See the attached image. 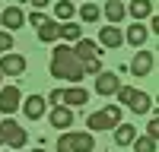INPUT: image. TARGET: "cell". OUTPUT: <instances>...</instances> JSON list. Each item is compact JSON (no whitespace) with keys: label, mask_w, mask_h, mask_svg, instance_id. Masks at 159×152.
I'll use <instances>...</instances> for the list:
<instances>
[{"label":"cell","mask_w":159,"mask_h":152,"mask_svg":"<svg viewBox=\"0 0 159 152\" xmlns=\"http://www.w3.org/2000/svg\"><path fill=\"white\" fill-rule=\"evenodd\" d=\"M153 54H150V51H137V54H134V60H130V73H134V76H150L153 73Z\"/></svg>","instance_id":"obj_11"},{"label":"cell","mask_w":159,"mask_h":152,"mask_svg":"<svg viewBox=\"0 0 159 152\" xmlns=\"http://www.w3.org/2000/svg\"><path fill=\"white\" fill-rule=\"evenodd\" d=\"M0 79H3V76H0Z\"/></svg>","instance_id":"obj_33"},{"label":"cell","mask_w":159,"mask_h":152,"mask_svg":"<svg viewBox=\"0 0 159 152\" xmlns=\"http://www.w3.org/2000/svg\"><path fill=\"white\" fill-rule=\"evenodd\" d=\"M29 3H32V6H35V13H38V10H42V6H48L51 0H29Z\"/></svg>","instance_id":"obj_30"},{"label":"cell","mask_w":159,"mask_h":152,"mask_svg":"<svg viewBox=\"0 0 159 152\" xmlns=\"http://www.w3.org/2000/svg\"><path fill=\"white\" fill-rule=\"evenodd\" d=\"M102 16L108 19L111 25H118L124 16H127V10H124V0H108V3H105V10H102Z\"/></svg>","instance_id":"obj_15"},{"label":"cell","mask_w":159,"mask_h":152,"mask_svg":"<svg viewBox=\"0 0 159 152\" xmlns=\"http://www.w3.org/2000/svg\"><path fill=\"white\" fill-rule=\"evenodd\" d=\"M25 67H29V63H25V57L22 54H0V76H22L25 73Z\"/></svg>","instance_id":"obj_7"},{"label":"cell","mask_w":159,"mask_h":152,"mask_svg":"<svg viewBox=\"0 0 159 152\" xmlns=\"http://www.w3.org/2000/svg\"><path fill=\"white\" fill-rule=\"evenodd\" d=\"M45 108H48V101L42 98V95H29V98H22V111H25V117L29 120H38L45 114Z\"/></svg>","instance_id":"obj_14"},{"label":"cell","mask_w":159,"mask_h":152,"mask_svg":"<svg viewBox=\"0 0 159 152\" xmlns=\"http://www.w3.org/2000/svg\"><path fill=\"white\" fill-rule=\"evenodd\" d=\"M38 41H45V44H54L57 38H61V22L57 19H45L42 25H38Z\"/></svg>","instance_id":"obj_13"},{"label":"cell","mask_w":159,"mask_h":152,"mask_svg":"<svg viewBox=\"0 0 159 152\" xmlns=\"http://www.w3.org/2000/svg\"><path fill=\"white\" fill-rule=\"evenodd\" d=\"M115 95H118V101H124V105H127V101H130V95H134V89H130V86H121Z\"/></svg>","instance_id":"obj_27"},{"label":"cell","mask_w":159,"mask_h":152,"mask_svg":"<svg viewBox=\"0 0 159 152\" xmlns=\"http://www.w3.org/2000/svg\"><path fill=\"white\" fill-rule=\"evenodd\" d=\"M51 76H57V79H70V82H80L83 79V63L73 57V48L67 44H57L51 51Z\"/></svg>","instance_id":"obj_1"},{"label":"cell","mask_w":159,"mask_h":152,"mask_svg":"<svg viewBox=\"0 0 159 152\" xmlns=\"http://www.w3.org/2000/svg\"><path fill=\"white\" fill-rule=\"evenodd\" d=\"M118 124H121V108H118V105H108V108H102V111H96V114H89V117H86L89 133H99V130H115Z\"/></svg>","instance_id":"obj_2"},{"label":"cell","mask_w":159,"mask_h":152,"mask_svg":"<svg viewBox=\"0 0 159 152\" xmlns=\"http://www.w3.org/2000/svg\"><path fill=\"white\" fill-rule=\"evenodd\" d=\"M156 133H159V120H150V124H147V136L156 139Z\"/></svg>","instance_id":"obj_29"},{"label":"cell","mask_w":159,"mask_h":152,"mask_svg":"<svg viewBox=\"0 0 159 152\" xmlns=\"http://www.w3.org/2000/svg\"><path fill=\"white\" fill-rule=\"evenodd\" d=\"M0 130H3V143H10L13 149H22L25 143H29V133H25V127H19L13 117H7L3 124H0Z\"/></svg>","instance_id":"obj_5"},{"label":"cell","mask_w":159,"mask_h":152,"mask_svg":"<svg viewBox=\"0 0 159 152\" xmlns=\"http://www.w3.org/2000/svg\"><path fill=\"white\" fill-rule=\"evenodd\" d=\"M137 139V127H130V124H118V130H115V146H130Z\"/></svg>","instance_id":"obj_19"},{"label":"cell","mask_w":159,"mask_h":152,"mask_svg":"<svg viewBox=\"0 0 159 152\" xmlns=\"http://www.w3.org/2000/svg\"><path fill=\"white\" fill-rule=\"evenodd\" d=\"M73 57H76L80 63L99 60V57H102V48H99V41H92V38H80V41L73 44Z\"/></svg>","instance_id":"obj_6"},{"label":"cell","mask_w":159,"mask_h":152,"mask_svg":"<svg viewBox=\"0 0 159 152\" xmlns=\"http://www.w3.org/2000/svg\"><path fill=\"white\" fill-rule=\"evenodd\" d=\"M48 16H45V13H32V16H29V25H35V29H38V25H42Z\"/></svg>","instance_id":"obj_28"},{"label":"cell","mask_w":159,"mask_h":152,"mask_svg":"<svg viewBox=\"0 0 159 152\" xmlns=\"http://www.w3.org/2000/svg\"><path fill=\"white\" fill-rule=\"evenodd\" d=\"M10 51H13V35L0 32V54H10Z\"/></svg>","instance_id":"obj_25"},{"label":"cell","mask_w":159,"mask_h":152,"mask_svg":"<svg viewBox=\"0 0 159 152\" xmlns=\"http://www.w3.org/2000/svg\"><path fill=\"white\" fill-rule=\"evenodd\" d=\"M130 146H134V152H156V139H153V136H140V133H137V139H134Z\"/></svg>","instance_id":"obj_23"},{"label":"cell","mask_w":159,"mask_h":152,"mask_svg":"<svg viewBox=\"0 0 159 152\" xmlns=\"http://www.w3.org/2000/svg\"><path fill=\"white\" fill-rule=\"evenodd\" d=\"M96 95H115L118 89H121V79H118L115 73H108V70H102L99 76H96Z\"/></svg>","instance_id":"obj_10"},{"label":"cell","mask_w":159,"mask_h":152,"mask_svg":"<svg viewBox=\"0 0 159 152\" xmlns=\"http://www.w3.org/2000/svg\"><path fill=\"white\" fill-rule=\"evenodd\" d=\"M0 25H3V32H16V29H22L25 25V13L19 10V6H7L3 13H0Z\"/></svg>","instance_id":"obj_9"},{"label":"cell","mask_w":159,"mask_h":152,"mask_svg":"<svg viewBox=\"0 0 159 152\" xmlns=\"http://www.w3.org/2000/svg\"><path fill=\"white\" fill-rule=\"evenodd\" d=\"M19 105H22L19 86H3V89H0V111H3V114H13Z\"/></svg>","instance_id":"obj_8"},{"label":"cell","mask_w":159,"mask_h":152,"mask_svg":"<svg viewBox=\"0 0 159 152\" xmlns=\"http://www.w3.org/2000/svg\"><path fill=\"white\" fill-rule=\"evenodd\" d=\"M51 127H61V130H64V127H73V111L70 108H64V105H57L54 111H51Z\"/></svg>","instance_id":"obj_17"},{"label":"cell","mask_w":159,"mask_h":152,"mask_svg":"<svg viewBox=\"0 0 159 152\" xmlns=\"http://www.w3.org/2000/svg\"><path fill=\"white\" fill-rule=\"evenodd\" d=\"M35 152H45V149H35Z\"/></svg>","instance_id":"obj_32"},{"label":"cell","mask_w":159,"mask_h":152,"mask_svg":"<svg viewBox=\"0 0 159 152\" xmlns=\"http://www.w3.org/2000/svg\"><path fill=\"white\" fill-rule=\"evenodd\" d=\"M80 19H83V22H99L102 19V10L96 3H83V6H80Z\"/></svg>","instance_id":"obj_22"},{"label":"cell","mask_w":159,"mask_h":152,"mask_svg":"<svg viewBox=\"0 0 159 152\" xmlns=\"http://www.w3.org/2000/svg\"><path fill=\"white\" fill-rule=\"evenodd\" d=\"M96 136L92 133H61L57 136V152H92Z\"/></svg>","instance_id":"obj_3"},{"label":"cell","mask_w":159,"mask_h":152,"mask_svg":"<svg viewBox=\"0 0 159 152\" xmlns=\"http://www.w3.org/2000/svg\"><path fill=\"white\" fill-rule=\"evenodd\" d=\"M61 38H67V41H80L83 32H80L76 22H64V25H61Z\"/></svg>","instance_id":"obj_24"},{"label":"cell","mask_w":159,"mask_h":152,"mask_svg":"<svg viewBox=\"0 0 159 152\" xmlns=\"http://www.w3.org/2000/svg\"><path fill=\"white\" fill-rule=\"evenodd\" d=\"M127 108H130V111H137V114H147V111L153 108V98H150L147 92H137V89H134V95H130Z\"/></svg>","instance_id":"obj_18"},{"label":"cell","mask_w":159,"mask_h":152,"mask_svg":"<svg viewBox=\"0 0 159 152\" xmlns=\"http://www.w3.org/2000/svg\"><path fill=\"white\" fill-rule=\"evenodd\" d=\"M124 10H127V16H134L137 22L153 16V3H150V0H130V6H124Z\"/></svg>","instance_id":"obj_16"},{"label":"cell","mask_w":159,"mask_h":152,"mask_svg":"<svg viewBox=\"0 0 159 152\" xmlns=\"http://www.w3.org/2000/svg\"><path fill=\"white\" fill-rule=\"evenodd\" d=\"M0 143H3V130H0Z\"/></svg>","instance_id":"obj_31"},{"label":"cell","mask_w":159,"mask_h":152,"mask_svg":"<svg viewBox=\"0 0 159 152\" xmlns=\"http://www.w3.org/2000/svg\"><path fill=\"white\" fill-rule=\"evenodd\" d=\"M121 41H124V35H121L118 25H102V32H99V48L115 51V48H121Z\"/></svg>","instance_id":"obj_12"},{"label":"cell","mask_w":159,"mask_h":152,"mask_svg":"<svg viewBox=\"0 0 159 152\" xmlns=\"http://www.w3.org/2000/svg\"><path fill=\"white\" fill-rule=\"evenodd\" d=\"M54 105H64V108H76V105H86L89 101V92L80 86H70V89H54V92L48 95Z\"/></svg>","instance_id":"obj_4"},{"label":"cell","mask_w":159,"mask_h":152,"mask_svg":"<svg viewBox=\"0 0 159 152\" xmlns=\"http://www.w3.org/2000/svg\"><path fill=\"white\" fill-rule=\"evenodd\" d=\"M147 35H150V32H147V25H140V22H137V25H130V29H127L124 41H127V44H134V48L140 51V48H143V41H147Z\"/></svg>","instance_id":"obj_20"},{"label":"cell","mask_w":159,"mask_h":152,"mask_svg":"<svg viewBox=\"0 0 159 152\" xmlns=\"http://www.w3.org/2000/svg\"><path fill=\"white\" fill-rule=\"evenodd\" d=\"M83 73L99 76V73H102V60H89V63H83Z\"/></svg>","instance_id":"obj_26"},{"label":"cell","mask_w":159,"mask_h":152,"mask_svg":"<svg viewBox=\"0 0 159 152\" xmlns=\"http://www.w3.org/2000/svg\"><path fill=\"white\" fill-rule=\"evenodd\" d=\"M73 3H70V0H57V3H54V16L61 19V22H70L73 19Z\"/></svg>","instance_id":"obj_21"}]
</instances>
